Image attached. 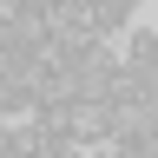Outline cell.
I'll return each mask as SVG.
<instances>
[{
  "label": "cell",
  "instance_id": "6da1fadb",
  "mask_svg": "<svg viewBox=\"0 0 158 158\" xmlns=\"http://www.w3.org/2000/svg\"><path fill=\"white\" fill-rule=\"evenodd\" d=\"M106 118H112V138L118 145H145V138H158V99H112L106 106Z\"/></svg>",
  "mask_w": 158,
  "mask_h": 158
},
{
  "label": "cell",
  "instance_id": "7a4b0ae2",
  "mask_svg": "<svg viewBox=\"0 0 158 158\" xmlns=\"http://www.w3.org/2000/svg\"><path fill=\"white\" fill-rule=\"evenodd\" d=\"M46 40L53 46H66V53H86L92 46V13L79 7V0H46Z\"/></svg>",
  "mask_w": 158,
  "mask_h": 158
},
{
  "label": "cell",
  "instance_id": "3957f363",
  "mask_svg": "<svg viewBox=\"0 0 158 158\" xmlns=\"http://www.w3.org/2000/svg\"><path fill=\"white\" fill-rule=\"evenodd\" d=\"M86 13H92V33H99V40H118V33L132 27V13H138V0H92Z\"/></svg>",
  "mask_w": 158,
  "mask_h": 158
},
{
  "label": "cell",
  "instance_id": "277c9868",
  "mask_svg": "<svg viewBox=\"0 0 158 158\" xmlns=\"http://www.w3.org/2000/svg\"><path fill=\"white\" fill-rule=\"evenodd\" d=\"M27 158H86V145H79V138H66V132L33 125V145H27Z\"/></svg>",
  "mask_w": 158,
  "mask_h": 158
},
{
  "label": "cell",
  "instance_id": "5b68a950",
  "mask_svg": "<svg viewBox=\"0 0 158 158\" xmlns=\"http://www.w3.org/2000/svg\"><path fill=\"white\" fill-rule=\"evenodd\" d=\"M125 66H158V33L152 27H125Z\"/></svg>",
  "mask_w": 158,
  "mask_h": 158
},
{
  "label": "cell",
  "instance_id": "8992f818",
  "mask_svg": "<svg viewBox=\"0 0 158 158\" xmlns=\"http://www.w3.org/2000/svg\"><path fill=\"white\" fill-rule=\"evenodd\" d=\"M138 158H158V138H145V145H138Z\"/></svg>",
  "mask_w": 158,
  "mask_h": 158
},
{
  "label": "cell",
  "instance_id": "52a82bcc",
  "mask_svg": "<svg viewBox=\"0 0 158 158\" xmlns=\"http://www.w3.org/2000/svg\"><path fill=\"white\" fill-rule=\"evenodd\" d=\"M79 7H92V0H79Z\"/></svg>",
  "mask_w": 158,
  "mask_h": 158
},
{
  "label": "cell",
  "instance_id": "ba28073f",
  "mask_svg": "<svg viewBox=\"0 0 158 158\" xmlns=\"http://www.w3.org/2000/svg\"><path fill=\"white\" fill-rule=\"evenodd\" d=\"M0 7H13V0H0Z\"/></svg>",
  "mask_w": 158,
  "mask_h": 158
}]
</instances>
